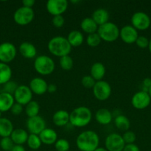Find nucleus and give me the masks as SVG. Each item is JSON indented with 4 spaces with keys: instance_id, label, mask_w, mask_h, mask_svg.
<instances>
[{
    "instance_id": "1",
    "label": "nucleus",
    "mask_w": 151,
    "mask_h": 151,
    "mask_svg": "<svg viewBox=\"0 0 151 151\" xmlns=\"http://www.w3.org/2000/svg\"><path fill=\"white\" fill-rule=\"evenodd\" d=\"M99 135L95 131H84L80 133L76 138V146L81 151H94L99 147Z\"/></svg>"
},
{
    "instance_id": "2",
    "label": "nucleus",
    "mask_w": 151,
    "mask_h": 151,
    "mask_svg": "<svg viewBox=\"0 0 151 151\" xmlns=\"http://www.w3.org/2000/svg\"><path fill=\"white\" fill-rule=\"evenodd\" d=\"M47 49L53 55L62 58L65 55H69L72 47L69 44L67 38L63 36H55L48 41Z\"/></svg>"
},
{
    "instance_id": "3",
    "label": "nucleus",
    "mask_w": 151,
    "mask_h": 151,
    "mask_svg": "<svg viewBox=\"0 0 151 151\" xmlns=\"http://www.w3.org/2000/svg\"><path fill=\"white\" fill-rule=\"evenodd\" d=\"M92 119V112L86 106H78L70 114V123L76 128L87 126Z\"/></svg>"
},
{
    "instance_id": "4",
    "label": "nucleus",
    "mask_w": 151,
    "mask_h": 151,
    "mask_svg": "<svg viewBox=\"0 0 151 151\" xmlns=\"http://www.w3.org/2000/svg\"><path fill=\"white\" fill-rule=\"evenodd\" d=\"M33 67L36 72L41 75H49L55 69V62L50 56L41 55L34 60Z\"/></svg>"
},
{
    "instance_id": "5",
    "label": "nucleus",
    "mask_w": 151,
    "mask_h": 151,
    "mask_svg": "<svg viewBox=\"0 0 151 151\" xmlns=\"http://www.w3.org/2000/svg\"><path fill=\"white\" fill-rule=\"evenodd\" d=\"M119 28L113 22H108L99 26L97 33L100 36L102 41L106 42H113L119 38Z\"/></svg>"
},
{
    "instance_id": "6",
    "label": "nucleus",
    "mask_w": 151,
    "mask_h": 151,
    "mask_svg": "<svg viewBox=\"0 0 151 151\" xmlns=\"http://www.w3.org/2000/svg\"><path fill=\"white\" fill-rule=\"evenodd\" d=\"M35 17V13L33 8L22 7L18 8L13 14V20L20 26H25L33 22Z\"/></svg>"
},
{
    "instance_id": "7",
    "label": "nucleus",
    "mask_w": 151,
    "mask_h": 151,
    "mask_svg": "<svg viewBox=\"0 0 151 151\" xmlns=\"http://www.w3.org/2000/svg\"><path fill=\"white\" fill-rule=\"evenodd\" d=\"M94 97L100 101H105L111 95L112 88L109 83L105 81H96L93 88Z\"/></svg>"
},
{
    "instance_id": "8",
    "label": "nucleus",
    "mask_w": 151,
    "mask_h": 151,
    "mask_svg": "<svg viewBox=\"0 0 151 151\" xmlns=\"http://www.w3.org/2000/svg\"><path fill=\"white\" fill-rule=\"evenodd\" d=\"M132 26L137 30H146L150 27L151 20L147 13L142 11H138L133 13L131 17Z\"/></svg>"
},
{
    "instance_id": "9",
    "label": "nucleus",
    "mask_w": 151,
    "mask_h": 151,
    "mask_svg": "<svg viewBox=\"0 0 151 151\" xmlns=\"http://www.w3.org/2000/svg\"><path fill=\"white\" fill-rule=\"evenodd\" d=\"M105 145L107 151H123L126 144L122 136L117 133H112L106 137Z\"/></svg>"
},
{
    "instance_id": "10",
    "label": "nucleus",
    "mask_w": 151,
    "mask_h": 151,
    "mask_svg": "<svg viewBox=\"0 0 151 151\" xmlns=\"http://www.w3.org/2000/svg\"><path fill=\"white\" fill-rule=\"evenodd\" d=\"M16 54V47L12 43L4 42L0 44V62L7 64L14 60Z\"/></svg>"
},
{
    "instance_id": "11",
    "label": "nucleus",
    "mask_w": 151,
    "mask_h": 151,
    "mask_svg": "<svg viewBox=\"0 0 151 151\" xmlns=\"http://www.w3.org/2000/svg\"><path fill=\"white\" fill-rule=\"evenodd\" d=\"M15 101L22 106H26L32 101L33 92L29 86L26 85H20L17 87L13 94Z\"/></svg>"
},
{
    "instance_id": "12",
    "label": "nucleus",
    "mask_w": 151,
    "mask_h": 151,
    "mask_svg": "<svg viewBox=\"0 0 151 151\" xmlns=\"http://www.w3.org/2000/svg\"><path fill=\"white\" fill-rule=\"evenodd\" d=\"M151 98L148 92L144 91H139L135 93L131 99V104L133 108L138 110H143L150 106Z\"/></svg>"
},
{
    "instance_id": "13",
    "label": "nucleus",
    "mask_w": 151,
    "mask_h": 151,
    "mask_svg": "<svg viewBox=\"0 0 151 151\" xmlns=\"http://www.w3.org/2000/svg\"><path fill=\"white\" fill-rule=\"evenodd\" d=\"M26 127L31 134L39 135L46 128V122L41 116L28 118L26 122Z\"/></svg>"
},
{
    "instance_id": "14",
    "label": "nucleus",
    "mask_w": 151,
    "mask_h": 151,
    "mask_svg": "<svg viewBox=\"0 0 151 151\" xmlns=\"http://www.w3.org/2000/svg\"><path fill=\"white\" fill-rule=\"evenodd\" d=\"M68 7V1L67 0H49L46 4L47 12L52 16L62 15Z\"/></svg>"
},
{
    "instance_id": "15",
    "label": "nucleus",
    "mask_w": 151,
    "mask_h": 151,
    "mask_svg": "<svg viewBox=\"0 0 151 151\" xmlns=\"http://www.w3.org/2000/svg\"><path fill=\"white\" fill-rule=\"evenodd\" d=\"M119 37L125 44H132L136 43L139 37V33L137 29H135L132 25H125L120 29Z\"/></svg>"
},
{
    "instance_id": "16",
    "label": "nucleus",
    "mask_w": 151,
    "mask_h": 151,
    "mask_svg": "<svg viewBox=\"0 0 151 151\" xmlns=\"http://www.w3.org/2000/svg\"><path fill=\"white\" fill-rule=\"evenodd\" d=\"M47 81L41 78H34L30 81L29 87L32 91L33 94L36 95H43L47 91Z\"/></svg>"
},
{
    "instance_id": "17",
    "label": "nucleus",
    "mask_w": 151,
    "mask_h": 151,
    "mask_svg": "<svg viewBox=\"0 0 151 151\" xmlns=\"http://www.w3.org/2000/svg\"><path fill=\"white\" fill-rule=\"evenodd\" d=\"M38 136H39L41 143L47 145H54L58 140L57 133L52 128H46Z\"/></svg>"
},
{
    "instance_id": "18",
    "label": "nucleus",
    "mask_w": 151,
    "mask_h": 151,
    "mask_svg": "<svg viewBox=\"0 0 151 151\" xmlns=\"http://www.w3.org/2000/svg\"><path fill=\"white\" fill-rule=\"evenodd\" d=\"M19 50L21 55L25 58H36L37 54V50L35 46L31 44V43L27 42V41L22 43L20 44L19 47Z\"/></svg>"
},
{
    "instance_id": "19",
    "label": "nucleus",
    "mask_w": 151,
    "mask_h": 151,
    "mask_svg": "<svg viewBox=\"0 0 151 151\" xmlns=\"http://www.w3.org/2000/svg\"><path fill=\"white\" fill-rule=\"evenodd\" d=\"M52 119L56 126H65L70 122V114L65 110H58L53 114Z\"/></svg>"
},
{
    "instance_id": "20",
    "label": "nucleus",
    "mask_w": 151,
    "mask_h": 151,
    "mask_svg": "<svg viewBox=\"0 0 151 151\" xmlns=\"http://www.w3.org/2000/svg\"><path fill=\"white\" fill-rule=\"evenodd\" d=\"M28 136L29 134L26 130H24L22 128H16L13 131L11 135H10V138L14 145H22L25 143H27Z\"/></svg>"
},
{
    "instance_id": "21",
    "label": "nucleus",
    "mask_w": 151,
    "mask_h": 151,
    "mask_svg": "<svg viewBox=\"0 0 151 151\" xmlns=\"http://www.w3.org/2000/svg\"><path fill=\"white\" fill-rule=\"evenodd\" d=\"M106 74V69L105 65L101 62H96L90 68V76L96 81H102Z\"/></svg>"
},
{
    "instance_id": "22",
    "label": "nucleus",
    "mask_w": 151,
    "mask_h": 151,
    "mask_svg": "<svg viewBox=\"0 0 151 151\" xmlns=\"http://www.w3.org/2000/svg\"><path fill=\"white\" fill-rule=\"evenodd\" d=\"M14 102L13 95L6 92L0 93V111L6 112L10 110Z\"/></svg>"
},
{
    "instance_id": "23",
    "label": "nucleus",
    "mask_w": 151,
    "mask_h": 151,
    "mask_svg": "<svg viewBox=\"0 0 151 151\" xmlns=\"http://www.w3.org/2000/svg\"><path fill=\"white\" fill-rule=\"evenodd\" d=\"M95 119L96 122L102 125H108L113 119L112 113L107 109H100L96 112Z\"/></svg>"
},
{
    "instance_id": "24",
    "label": "nucleus",
    "mask_w": 151,
    "mask_h": 151,
    "mask_svg": "<svg viewBox=\"0 0 151 151\" xmlns=\"http://www.w3.org/2000/svg\"><path fill=\"white\" fill-rule=\"evenodd\" d=\"M110 15L107 10L104 8H98L92 14V19L97 24L98 26L104 24L108 22Z\"/></svg>"
},
{
    "instance_id": "25",
    "label": "nucleus",
    "mask_w": 151,
    "mask_h": 151,
    "mask_svg": "<svg viewBox=\"0 0 151 151\" xmlns=\"http://www.w3.org/2000/svg\"><path fill=\"white\" fill-rule=\"evenodd\" d=\"M13 125L7 118H0V137L1 138L9 137L13 131Z\"/></svg>"
},
{
    "instance_id": "26",
    "label": "nucleus",
    "mask_w": 151,
    "mask_h": 151,
    "mask_svg": "<svg viewBox=\"0 0 151 151\" xmlns=\"http://www.w3.org/2000/svg\"><path fill=\"white\" fill-rule=\"evenodd\" d=\"M80 27H81V29L88 35L97 32L98 28H99L97 24L93 21V19L91 17L84 18L81 22Z\"/></svg>"
},
{
    "instance_id": "27",
    "label": "nucleus",
    "mask_w": 151,
    "mask_h": 151,
    "mask_svg": "<svg viewBox=\"0 0 151 151\" xmlns=\"http://www.w3.org/2000/svg\"><path fill=\"white\" fill-rule=\"evenodd\" d=\"M67 39L71 47H78L84 42V35L80 31L73 30L68 33Z\"/></svg>"
},
{
    "instance_id": "28",
    "label": "nucleus",
    "mask_w": 151,
    "mask_h": 151,
    "mask_svg": "<svg viewBox=\"0 0 151 151\" xmlns=\"http://www.w3.org/2000/svg\"><path fill=\"white\" fill-rule=\"evenodd\" d=\"M12 77V69L7 63L0 62V84L4 85L10 81Z\"/></svg>"
},
{
    "instance_id": "29",
    "label": "nucleus",
    "mask_w": 151,
    "mask_h": 151,
    "mask_svg": "<svg viewBox=\"0 0 151 151\" xmlns=\"http://www.w3.org/2000/svg\"><path fill=\"white\" fill-rule=\"evenodd\" d=\"M114 123H115V127L118 130L122 131H129L130 127V121L128 118L124 115H118L115 116L114 119Z\"/></svg>"
},
{
    "instance_id": "30",
    "label": "nucleus",
    "mask_w": 151,
    "mask_h": 151,
    "mask_svg": "<svg viewBox=\"0 0 151 151\" xmlns=\"http://www.w3.org/2000/svg\"><path fill=\"white\" fill-rule=\"evenodd\" d=\"M40 106L38 102L32 100L25 106V114L28 116V118L38 116Z\"/></svg>"
},
{
    "instance_id": "31",
    "label": "nucleus",
    "mask_w": 151,
    "mask_h": 151,
    "mask_svg": "<svg viewBox=\"0 0 151 151\" xmlns=\"http://www.w3.org/2000/svg\"><path fill=\"white\" fill-rule=\"evenodd\" d=\"M28 146L32 150H37L41 147V141L39 138V136L36 134H30L28 136V141H27Z\"/></svg>"
},
{
    "instance_id": "32",
    "label": "nucleus",
    "mask_w": 151,
    "mask_h": 151,
    "mask_svg": "<svg viewBox=\"0 0 151 151\" xmlns=\"http://www.w3.org/2000/svg\"><path fill=\"white\" fill-rule=\"evenodd\" d=\"M59 65L63 70L70 71L73 66V60L70 55L63 56L59 59Z\"/></svg>"
},
{
    "instance_id": "33",
    "label": "nucleus",
    "mask_w": 151,
    "mask_h": 151,
    "mask_svg": "<svg viewBox=\"0 0 151 151\" xmlns=\"http://www.w3.org/2000/svg\"><path fill=\"white\" fill-rule=\"evenodd\" d=\"M102 42L100 36L97 32L89 34L86 38V43L90 47H96Z\"/></svg>"
},
{
    "instance_id": "34",
    "label": "nucleus",
    "mask_w": 151,
    "mask_h": 151,
    "mask_svg": "<svg viewBox=\"0 0 151 151\" xmlns=\"http://www.w3.org/2000/svg\"><path fill=\"white\" fill-rule=\"evenodd\" d=\"M56 151H69L70 145L65 139H59L54 144Z\"/></svg>"
},
{
    "instance_id": "35",
    "label": "nucleus",
    "mask_w": 151,
    "mask_h": 151,
    "mask_svg": "<svg viewBox=\"0 0 151 151\" xmlns=\"http://www.w3.org/2000/svg\"><path fill=\"white\" fill-rule=\"evenodd\" d=\"M14 146V143L12 141L10 137H4L0 139V147L4 151H11Z\"/></svg>"
},
{
    "instance_id": "36",
    "label": "nucleus",
    "mask_w": 151,
    "mask_h": 151,
    "mask_svg": "<svg viewBox=\"0 0 151 151\" xmlns=\"http://www.w3.org/2000/svg\"><path fill=\"white\" fill-rule=\"evenodd\" d=\"M122 138L126 145L133 144L136 139V135L133 131H127L124 133V134L122 136Z\"/></svg>"
},
{
    "instance_id": "37",
    "label": "nucleus",
    "mask_w": 151,
    "mask_h": 151,
    "mask_svg": "<svg viewBox=\"0 0 151 151\" xmlns=\"http://www.w3.org/2000/svg\"><path fill=\"white\" fill-rule=\"evenodd\" d=\"M81 84L86 88H93L96 81L90 75H85L81 78Z\"/></svg>"
},
{
    "instance_id": "38",
    "label": "nucleus",
    "mask_w": 151,
    "mask_h": 151,
    "mask_svg": "<svg viewBox=\"0 0 151 151\" xmlns=\"http://www.w3.org/2000/svg\"><path fill=\"white\" fill-rule=\"evenodd\" d=\"M18 86H19L17 85V83L15 81H10L9 82H7V83H5L4 85V89H3L2 92L8 93V94L13 95V94H14L15 91H16Z\"/></svg>"
},
{
    "instance_id": "39",
    "label": "nucleus",
    "mask_w": 151,
    "mask_h": 151,
    "mask_svg": "<svg viewBox=\"0 0 151 151\" xmlns=\"http://www.w3.org/2000/svg\"><path fill=\"white\" fill-rule=\"evenodd\" d=\"M149 42L150 40L148 39L147 37L143 36V35H141V36L138 37L137 40L136 41V44L141 49H145L147 48L148 46H149Z\"/></svg>"
},
{
    "instance_id": "40",
    "label": "nucleus",
    "mask_w": 151,
    "mask_h": 151,
    "mask_svg": "<svg viewBox=\"0 0 151 151\" xmlns=\"http://www.w3.org/2000/svg\"><path fill=\"white\" fill-rule=\"evenodd\" d=\"M52 24L56 28H61L65 24V18L62 15L53 16L52 19Z\"/></svg>"
},
{
    "instance_id": "41",
    "label": "nucleus",
    "mask_w": 151,
    "mask_h": 151,
    "mask_svg": "<svg viewBox=\"0 0 151 151\" xmlns=\"http://www.w3.org/2000/svg\"><path fill=\"white\" fill-rule=\"evenodd\" d=\"M22 111H23V106L21 104L16 103L13 104L12 108L10 109V111L13 115H19L22 114Z\"/></svg>"
},
{
    "instance_id": "42",
    "label": "nucleus",
    "mask_w": 151,
    "mask_h": 151,
    "mask_svg": "<svg viewBox=\"0 0 151 151\" xmlns=\"http://www.w3.org/2000/svg\"><path fill=\"white\" fill-rule=\"evenodd\" d=\"M151 87V79L149 78H147L144 79L142 81V91H144L148 92L150 88Z\"/></svg>"
},
{
    "instance_id": "43",
    "label": "nucleus",
    "mask_w": 151,
    "mask_h": 151,
    "mask_svg": "<svg viewBox=\"0 0 151 151\" xmlns=\"http://www.w3.org/2000/svg\"><path fill=\"white\" fill-rule=\"evenodd\" d=\"M123 151H140V149L138 145L133 143V144L125 145Z\"/></svg>"
},
{
    "instance_id": "44",
    "label": "nucleus",
    "mask_w": 151,
    "mask_h": 151,
    "mask_svg": "<svg viewBox=\"0 0 151 151\" xmlns=\"http://www.w3.org/2000/svg\"><path fill=\"white\" fill-rule=\"evenodd\" d=\"M35 3L36 1L34 0H23L22 1V4L24 7H29V8H33Z\"/></svg>"
},
{
    "instance_id": "45",
    "label": "nucleus",
    "mask_w": 151,
    "mask_h": 151,
    "mask_svg": "<svg viewBox=\"0 0 151 151\" xmlns=\"http://www.w3.org/2000/svg\"><path fill=\"white\" fill-rule=\"evenodd\" d=\"M56 90H57V86L55 84H49L48 86H47V91L49 93H54L56 92Z\"/></svg>"
},
{
    "instance_id": "46",
    "label": "nucleus",
    "mask_w": 151,
    "mask_h": 151,
    "mask_svg": "<svg viewBox=\"0 0 151 151\" xmlns=\"http://www.w3.org/2000/svg\"><path fill=\"white\" fill-rule=\"evenodd\" d=\"M11 151H26L23 145H14L13 147L12 148Z\"/></svg>"
},
{
    "instance_id": "47",
    "label": "nucleus",
    "mask_w": 151,
    "mask_h": 151,
    "mask_svg": "<svg viewBox=\"0 0 151 151\" xmlns=\"http://www.w3.org/2000/svg\"><path fill=\"white\" fill-rule=\"evenodd\" d=\"M94 151H107V149L105 148V147H98V148H96Z\"/></svg>"
},
{
    "instance_id": "48",
    "label": "nucleus",
    "mask_w": 151,
    "mask_h": 151,
    "mask_svg": "<svg viewBox=\"0 0 151 151\" xmlns=\"http://www.w3.org/2000/svg\"><path fill=\"white\" fill-rule=\"evenodd\" d=\"M148 49H149V51H150V52L151 53V39L150 40V42H149V46H148Z\"/></svg>"
},
{
    "instance_id": "49",
    "label": "nucleus",
    "mask_w": 151,
    "mask_h": 151,
    "mask_svg": "<svg viewBox=\"0 0 151 151\" xmlns=\"http://www.w3.org/2000/svg\"><path fill=\"white\" fill-rule=\"evenodd\" d=\"M148 94H149L150 97V98H151V87H150V88L149 91H148Z\"/></svg>"
},
{
    "instance_id": "50",
    "label": "nucleus",
    "mask_w": 151,
    "mask_h": 151,
    "mask_svg": "<svg viewBox=\"0 0 151 151\" xmlns=\"http://www.w3.org/2000/svg\"><path fill=\"white\" fill-rule=\"evenodd\" d=\"M71 2H73V3H78V2H79V1H71Z\"/></svg>"
},
{
    "instance_id": "51",
    "label": "nucleus",
    "mask_w": 151,
    "mask_h": 151,
    "mask_svg": "<svg viewBox=\"0 0 151 151\" xmlns=\"http://www.w3.org/2000/svg\"><path fill=\"white\" fill-rule=\"evenodd\" d=\"M1 112L0 111V118H1Z\"/></svg>"
},
{
    "instance_id": "52",
    "label": "nucleus",
    "mask_w": 151,
    "mask_h": 151,
    "mask_svg": "<svg viewBox=\"0 0 151 151\" xmlns=\"http://www.w3.org/2000/svg\"><path fill=\"white\" fill-rule=\"evenodd\" d=\"M150 29H151V24H150Z\"/></svg>"
},
{
    "instance_id": "53",
    "label": "nucleus",
    "mask_w": 151,
    "mask_h": 151,
    "mask_svg": "<svg viewBox=\"0 0 151 151\" xmlns=\"http://www.w3.org/2000/svg\"><path fill=\"white\" fill-rule=\"evenodd\" d=\"M32 151H38V150H32Z\"/></svg>"
}]
</instances>
